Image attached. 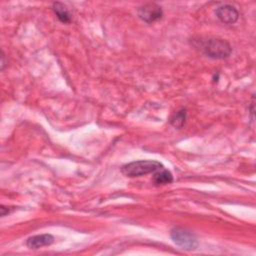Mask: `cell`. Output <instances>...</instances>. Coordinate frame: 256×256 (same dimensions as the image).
<instances>
[{"label":"cell","instance_id":"1","mask_svg":"<svg viewBox=\"0 0 256 256\" xmlns=\"http://www.w3.org/2000/svg\"><path fill=\"white\" fill-rule=\"evenodd\" d=\"M193 44L204 55L212 59H225L232 52L230 44L219 38H199L193 40Z\"/></svg>","mask_w":256,"mask_h":256},{"label":"cell","instance_id":"2","mask_svg":"<svg viewBox=\"0 0 256 256\" xmlns=\"http://www.w3.org/2000/svg\"><path fill=\"white\" fill-rule=\"evenodd\" d=\"M164 166L155 160H139L127 163L122 166L121 172L127 177H138L149 173H154Z\"/></svg>","mask_w":256,"mask_h":256},{"label":"cell","instance_id":"3","mask_svg":"<svg viewBox=\"0 0 256 256\" xmlns=\"http://www.w3.org/2000/svg\"><path fill=\"white\" fill-rule=\"evenodd\" d=\"M171 239L173 240V242L182 247L183 249L186 250H194L197 248L198 246V241L196 236L183 228H174L171 230Z\"/></svg>","mask_w":256,"mask_h":256},{"label":"cell","instance_id":"4","mask_svg":"<svg viewBox=\"0 0 256 256\" xmlns=\"http://www.w3.org/2000/svg\"><path fill=\"white\" fill-rule=\"evenodd\" d=\"M137 13L142 21L149 24L158 21L163 16L162 8L155 3H149L139 7Z\"/></svg>","mask_w":256,"mask_h":256},{"label":"cell","instance_id":"5","mask_svg":"<svg viewBox=\"0 0 256 256\" xmlns=\"http://www.w3.org/2000/svg\"><path fill=\"white\" fill-rule=\"evenodd\" d=\"M215 15L224 24H234L239 18L238 10L229 4L219 6L215 10Z\"/></svg>","mask_w":256,"mask_h":256},{"label":"cell","instance_id":"6","mask_svg":"<svg viewBox=\"0 0 256 256\" xmlns=\"http://www.w3.org/2000/svg\"><path fill=\"white\" fill-rule=\"evenodd\" d=\"M53 242L54 237L51 234H41L29 237L26 241V245L30 249H38L43 246H49Z\"/></svg>","mask_w":256,"mask_h":256},{"label":"cell","instance_id":"7","mask_svg":"<svg viewBox=\"0 0 256 256\" xmlns=\"http://www.w3.org/2000/svg\"><path fill=\"white\" fill-rule=\"evenodd\" d=\"M52 9L56 15V17L58 18V20L64 24H68L72 21V17L70 12L68 11L67 7L60 2H55L52 5Z\"/></svg>","mask_w":256,"mask_h":256},{"label":"cell","instance_id":"8","mask_svg":"<svg viewBox=\"0 0 256 256\" xmlns=\"http://www.w3.org/2000/svg\"><path fill=\"white\" fill-rule=\"evenodd\" d=\"M153 183L156 186H160V185H166V184H170L173 181V175L171 174L170 171L166 170L164 167L157 170L156 172H154V176L152 179Z\"/></svg>","mask_w":256,"mask_h":256},{"label":"cell","instance_id":"9","mask_svg":"<svg viewBox=\"0 0 256 256\" xmlns=\"http://www.w3.org/2000/svg\"><path fill=\"white\" fill-rule=\"evenodd\" d=\"M186 117H187V110L186 108H181L180 110H178L177 112H175L171 118H170V124L177 128L180 129L183 127V125L185 124L186 121Z\"/></svg>","mask_w":256,"mask_h":256},{"label":"cell","instance_id":"10","mask_svg":"<svg viewBox=\"0 0 256 256\" xmlns=\"http://www.w3.org/2000/svg\"><path fill=\"white\" fill-rule=\"evenodd\" d=\"M0 210H1V217L6 216V215H7V214H9V213H10V211H11V209H10V208H8V207H6V206H4V205H1Z\"/></svg>","mask_w":256,"mask_h":256},{"label":"cell","instance_id":"11","mask_svg":"<svg viewBox=\"0 0 256 256\" xmlns=\"http://www.w3.org/2000/svg\"><path fill=\"white\" fill-rule=\"evenodd\" d=\"M6 65H7V63H6V57H5V54H4L3 50H2V52H1V70H2V71L5 69Z\"/></svg>","mask_w":256,"mask_h":256}]
</instances>
